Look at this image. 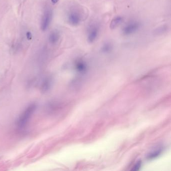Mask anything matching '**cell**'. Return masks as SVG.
Instances as JSON below:
<instances>
[{"label": "cell", "mask_w": 171, "mask_h": 171, "mask_svg": "<svg viewBox=\"0 0 171 171\" xmlns=\"http://www.w3.org/2000/svg\"><path fill=\"white\" fill-rule=\"evenodd\" d=\"M76 68L79 71H83L86 69V65L83 62H78L76 64Z\"/></svg>", "instance_id": "cell-9"}, {"label": "cell", "mask_w": 171, "mask_h": 171, "mask_svg": "<svg viewBox=\"0 0 171 171\" xmlns=\"http://www.w3.org/2000/svg\"><path fill=\"white\" fill-rule=\"evenodd\" d=\"M123 21V18L121 17L118 16L112 20L110 24V28L111 29H114L117 27Z\"/></svg>", "instance_id": "cell-6"}, {"label": "cell", "mask_w": 171, "mask_h": 171, "mask_svg": "<svg viewBox=\"0 0 171 171\" xmlns=\"http://www.w3.org/2000/svg\"><path fill=\"white\" fill-rule=\"evenodd\" d=\"M98 35V28L96 26H92L88 33V42L90 43L94 42Z\"/></svg>", "instance_id": "cell-5"}, {"label": "cell", "mask_w": 171, "mask_h": 171, "mask_svg": "<svg viewBox=\"0 0 171 171\" xmlns=\"http://www.w3.org/2000/svg\"><path fill=\"white\" fill-rule=\"evenodd\" d=\"M140 24L138 22H130L125 26L123 29V33L125 36H128L134 33L140 28Z\"/></svg>", "instance_id": "cell-2"}, {"label": "cell", "mask_w": 171, "mask_h": 171, "mask_svg": "<svg viewBox=\"0 0 171 171\" xmlns=\"http://www.w3.org/2000/svg\"><path fill=\"white\" fill-rule=\"evenodd\" d=\"M51 1L53 4H56L57 2H58L59 0H51Z\"/></svg>", "instance_id": "cell-12"}, {"label": "cell", "mask_w": 171, "mask_h": 171, "mask_svg": "<svg viewBox=\"0 0 171 171\" xmlns=\"http://www.w3.org/2000/svg\"><path fill=\"white\" fill-rule=\"evenodd\" d=\"M60 38L59 33L57 31H53L51 33L49 37V40L51 44H56Z\"/></svg>", "instance_id": "cell-7"}, {"label": "cell", "mask_w": 171, "mask_h": 171, "mask_svg": "<svg viewBox=\"0 0 171 171\" xmlns=\"http://www.w3.org/2000/svg\"><path fill=\"white\" fill-rule=\"evenodd\" d=\"M36 109V105L35 104H31L27 107L20 116L18 120V126L21 128L25 126L26 124H27L28 121L35 112Z\"/></svg>", "instance_id": "cell-1"}, {"label": "cell", "mask_w": 171, "mask_h": 171, "mask_svg": "<svg viewBox=\"0 0 171 171\" xmlns=\"http://www.w3.org/2000/svg\"><path fill=\"white\" fill-rule=\"evenodd\" d=\"M26 37L28 40H31L32 39V35L30 32H27L26 33Z\"/></svg>", "instance_id": "cell-11"}, {"label": "cell", "mask_w": 171, "mask_h": 171, "mask_svg": "<svg viewBox=\"0 0 171 171\" xmlns=\"http://www.w3.org/2000/svg\"><path fill=\"white\" fill-rule=\"evenodd\" d=\"M50 86V83L48 80H46L45 82L43 83L42 88H43V90H47L48 89L49 86Z\"/></svg>", "instance_id": "cell-10"}, {"label": "cell", "mask_w": 171, "mask_h": 171, "mask_svg": "<svg viewBox=\"0 0 171 171\" xmlns=\"http://www.w3.org/2000/svg\"><path fill=\"white\" fill-rule=\"evenodd\" d=\"M113 45L109 42H106L105 43L101 48V50L103 52L107 53L110 52L113 49Z\"/></svg>", "instance_id": "cell-8"}, {"label": "cell", "mask_w": 171, "mask_h": 171, "mask_svg": "<svg viewBox=\"0 0 171 171\" xmlns=\"http://www.w3.org/2000/svg\"><path fill=\"white\" fill-rule=\"evenodd\" d=\"M81 16L78 10H72L68 14V22L72 25L77 26L79 25L81 21Z\"/></svg>", "instance_id": "cell-3"}, {"label": "cell", "mask_w": 171, "mask_h": 171, "mask_svg": "<svg viewBox=\"0 0 171 171\" xmlns=\"http://www.w3.org/2000/svg\"><path fill=\"white\" fill-rule=\"evenodd\" d=\"M52 17V13L50 10H47L44 13L41 22V29L45 31L50 24Z\"/></svg>", "instance_id": "cell-4"}]
</instances>
